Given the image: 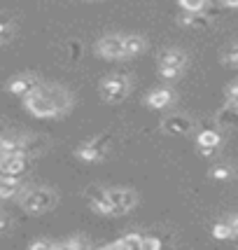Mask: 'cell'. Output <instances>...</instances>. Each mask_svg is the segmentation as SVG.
<instances>
[{"instance_id": "cell-32", "label": "cell", "mask_w": 238, "mask_h": 250, "mask_svg": "<svg viewBox=\"0 0 238 250\" xmlns=\"http://www.w3.org/2000/svg\"><path fill=\"white\" fill-rule=\"evenodd\" d=\"M31 248H33V250H38V248H40V250H52V248H56V243L40 239V241H31Z\"/></svg>"}, {"instance_id": "cell-1", "label": "cell", "mask_w": 238, "mask_h": 250, "mask_svg": "<svg viewBox=\"0 0 238 250\" xmlns=\"http://www.w3.org/2000/svg\"><path fill=\"white\" fill-rule=\"evenodd\" d=\"M59 204V196L49 187H33L21 196V208L28 213H44Z\"/></svg>"}, {"instance_id": "cell-31", "label": "cell", "mask_w": 238, "mask_h": 250, "mask_svg": "<svg viewBox=\"0 0 238 250\" xmlns=\"http://www.w3.org/2000/svg\"><path fill=\"white\" fill-rule=\"evenodd\" d=\"M10 38H12V26L7 21H0V44L7 42Z\"/></svg>"}, {"instance_id": "cell-9", "label": "cell", "mask_w": 238, "mask_h": 250, "mask_svg": "<svg viewBox=\"0 0 238 250\" xmlns=\"http://www.w3.org/2000/svg\"><path fill=\"white\" fill-rule=\"evenodd\" d=\"M161 129L166 133H171V136H187V133L194 131V122L189 117H184V115H171V117H166L161 122Z\"/></svg>"}, {"instance_id": "cell-3", "label": "cell", "mask_w": 238, "mask_h": 250, "mask_svg": "<svg viewBox=\"0 0 238 250\" xmlns=\"http://www.w3.org/2000/svg\"><path fill=\"white\" fill-rule=\"evenodd\" d=\"M42 87V84H40ZM26 108L31 110L33 115H38V117H56L59 112H56L54 103L47 98L42 89H38V91H33L31 96H26Z\"/></svg>"}, {"instance_id": "cell-14", "label": "cell", "mask_w": 238, "mask_h": 250, "mask_svg": "<svg viewBox=\"0 0 238 250\" xmlns=\"http://www.w3.org/2000/svg\"><path fill=\"white\" fill-rule=\"evenodd\" d=\"M184 65H187V56L180 49H168L159 59V68H180V70H184Z\"/></svg>"}, {"instance_id": "cell-30", "label": "cell", "mask_w": 238, "mask_h": 250, "mask_svg": "<svg viewBox=\"0 0 238 250\" xmlns=\"http://www.w3.org/2000/svg\"><path fill=\"white\" fill-rule=\"evenodd\" d=\"M159 75L163 80H178V77L182 75V70L180 68H159Z\"/></svg>"}, {"instance_id": "cell-24", "label": "cell", "mask_w": 238, "mask_h": 250, "mask_svg": "<svg viewBox=\"0 0 238 250\" xmlns=\"http://www.w3.org/2000/svg\"><path fill=\"white\" fill-rule=\"evenodd\" d=\"M184 12H206L208 0H178Z\"/></svg>"}, {"instance_id": "cell-2", "label": "cell", "mask_w": 238, "mask_h": 250, "mask_svg": "<svg viewBox=\"0 0 238 250\" xmlns=\"http://www.w3.org/2000/svg\"><path fill=\"white\" fill-rule=\"evenodd\" d=\"M131 82L126 75H110L100 82V96L105 103H121L129 96Z\"/></svg>"}, {"instance_id": "cell-21", "label": "cell", "mask_w": 238, "mask_h": 250, "mask_svg": "<svg viewBox=\"0 0 238 250\" xmlns=\"http://www.w3.org/2000/svg\"><path fill=\"white\" fill-rule=\"evenodd\" d=\"M44 147H47V143L42 138H23V154H28V157H35L38 152H42Z\"/></svg>"}, {"instance_id": "cell-12", "label": "cell", "mask_w": 238, "mask_h": 250, "mask_svg": "<svg viewBox=\"0 0 238 250\" xmlns=\"http://www.w3.org/2000/svg\"><path fill=\"white\" fill-rule=\"evenodd\" d=\"M103 248H119V250H142V234L138 231H129L126 236H121L119 241L103 246Z\"/></svg>"}, {"instance_id": "cell-22", "label": "cell", "mask_w": 238, "mask_h": 250, "mask_svg": "<svg viewBox=\"0 0 238 250\" xmlns=\"http://www.w3.org/2000/svg\"><path fill=\"white\" fill-rule=\"evenodd\" d=\"M213 236H215V239H219V241L234 239L231 225H229V222H215V225H213Z\"/></svg>"}, {"instance_id": "cell-39", "label": "cell", "mask_w": 238, "mask_h": 250, "mask_svg": "<svg viewBox=\"0 0 238 250\" xmlns=\"http://www.w3.org/2000/svg\"><path fill=\"white\" fill-rule=\"evenodd\" d=\"M0 173H2V171H0Z\"/></svg>"}, {"instance_id": "cell-25", "label": "cell", "mask_w": 238, "mask_h": 250, "mask_svg": "<svg viewBox=\"0 0 238 250\" xmlns=\"http://www.w3.org/2000/svg\"><path fill=\"white\" fill-rule=\"evenodd\" d=\"M56 248H63V250H82V248H89V241L79 239V236H73V239L63 241V243H56Z\"/></svg>"}, {"instance_id": "cell-8", "label": "cell", "mask_w": 238, "mask_h": 250, "mask_svg": "<svg viewBox=\"0 0 238 250\" xmlns=\"http://www.w3.org/2000/svg\"><path fill=\"white\" fill-rule=\"evenodd\" d=\"M7 89H10L14 96H31L33 91H38L40 89V80L35 75H19V77H12L10 84H7Z\"/></svg>"}, {"instance_id": "cell-6", "label": "cell", "mask_w": 238, "mask_h": 250, "mask_svg": "<svg viewBox=\"0 0 238 250\" xmlns=\"http://www.w3.org/2000/svg\"><path fill=\"white\" fill-rule=\"evenodd\" d=\"M31 168L28 154H0V171L12 175H23Z\"/></svg>"}, {"instance_id": "cell-18", "label": "cell", "mask_w": 238, "mask_h": 250, "mask_svg": "<svg viewBox=\"0 0 238 250\" xmlns=\"http://www.w3.org/2000/svg\"><path fill=\"white\" fill-rule=\"evenodd\" d=\"M219 143H222V136H219L215 129H206L196 136V145H198V147H213V150H217Z\"/></svg>"}, {"instance_id": "cell-35", "label": "cell", "mask_w": 238, "mask_h": 250, "mask_svg": "<svg viewBox=\"0 0 238 250\" xmlns=\"http://www.w3.org/2000/svg\"><path fill=\"white\" fill-rule=\"evenodd\" d=\"M198 152L203 154V157H210V154H215V150L213 147H198Z\"/></svg>"}, {"instance_id": "cell-5", "label": "cell", "mask_w": 238, "mask_h": 250, "mask_svg": "<svg viewBox=\"0 0 238 250\" xmlns=\"http://www.w3.org/2000/svg\"><path fill=\"white\" fill-rule=\"evenodd\" d=\"M96 52L103 59H124V35H105L96 42Z\"/></svg>"}, {"instance_id": "cell-16", "label": "cell", "mask_w": 238, "mask_h": 250, "mask_svg": "<svg viewBox=\"0 0 238 250\" xmlns=\"http://www.w3.org/2000/svg\"><path fill=\"white\" fill-rule=\"evenodd\" d=\"M0 154H23V138L0 136Z\"/></svg>"}, {"instance_id": "cell-4", "label": "cell", "mask_w": 238, "mask_h": 250, "mask_svg": "<svg viewBox=\"0 0 238 250\" xmlns=\"http://www.w3.org/2000/svg\"><path fill=\"white\" fill-rule=\"evenodd\" d=\"M87 201L89 206L94 208V213L100 215H112V204H110V194L105 187L100 185H91L87 189Z\"/></svg>"}, {"instance_id": "cell-7", "label": "cell", "mask_w": 238, "mask_h": 250, "mask_svg": "<svg viewBox=\"0 0 238 250\" xmlns=\"http://www.w3.org/2000/svg\"><path fill=\"white\" fill-rule=\"evenodd\" d=\"M108 194H110V204H112V215H124L138 201L131 189H108Z\"/></svg>"}, {"instance_id": "cell-26", "label": "cell", "mask_w": 238, "mask_h": 250, "mask_svg": "<svg viewBox=\"0 0 238 250\" xmlns=\"http://www.w3.org/2000/svg\"><path fill=\"white\" fill-rule=\"evenodd\" d=\"M222 61H224V65H229V68H238V44H231L227 52H224V56H222Z\"/></svg>"}, {"instance_id": "cell-15", "label": "cell", "mask_w": 238, "mask_h": 250, "mask_svg": "<svg viewBox=\"0 0 238 250\" xmlns=\"http://www.w3.org/2000/svg\"><path fill=\"white\" fill-rule=\"evenodd\" d=\"M180 23L189 26V28H208L210 26V17L206 12H184L180 14Z\"/></svg>"}, {"instance_id": "cell-23", "label": "cell", "mask_w": 238, "mask_h": 250, "mask_svg": "<svg viewBox=\"0 0 238 250\" xmlns=\"http://www.w3.org/2000/svg\"><path fill=\"white\" fill-rule=\"evenodd\" d=\"M89 143H91V147H94V150H98L103 157H108V150H110V143H112V138L103 133V136H96L94 141H89Z\"/></svg>"}, {"instance_id": "cell-19", "label": "cell", "mask_w": 238, "mask_h": 250, "mask_svg": "<svg viewBox=\"0 0 238 250\" xmlns=\"http://www.w3.org/2000/svg\"><path fill=\"white\" fill-rule=\"evenodd\" d=\"M77 157H79L82 162H103V159H105V157L98 152V150H94V147H91V143H89V141L82 143V145L77 147Z\"/></svg>"}, {"instance_id": "cell-37", "label": "cell", "mask_w": 238, "mask_h": 250, "mask_svg": "<svg viewBox=\"0 0 238 250\" xmlns=\"http://www.w3.org/2000/svg\"><path fill=\"white\" fill-rule=\"evenodd\" d=\"M229 225H231V231H234V236H238V218H234L231 222H229Z\"/></svg>"}, {"instance_id": "cell-27", "label": "cell", "mask_w": 238, "mask_h": 250, "mask_svg": "<svg viewBox=\"0 0 238 250\" xmlns=\"http://www.w3.org/2000/svg\"><path fill=\"white\" fill-rule=\"evenodd\" d=\"M231 168L229 166H224V164H219V166H213L210 168V178H215V180H229L231 178Z\"/></svg>"}, {"instance_id": "cell-28", "label": "cell", "mask_w": 238, "mask_h": 250, "mask_svg": "<svg viewBox=\"0 0 238 250\" xmlns=\"http://www.w3.org/2000/svg\"><path fill=\"white\" fill-rule=\"evenodd\" d=\"M161 248V241L157 236H142V250H159Z\"/></svg>"}, {"instance_id": "cell-10", "label": "cell", "mask_w": 238, "mask_h": 250, "mask_svg": "<svg viewBox=\"0 0 238 250\" xmlns=\"http://www.w3.org/2000/svg\"><path fill=\"white\" fill-rule=\"evenodd\" d=\"M40 89H42L44 94H47V98L54 103V108H56V112H59V115L70 108V94H68L65 89H61V87H49V84H42Z\"/></svg>"}, {"instance_id": "cell-17", "label": "cell", "mask_w": 238, "mask_h": 250, "mask_svg": "<svg viewBox=\"0 0 238 250\" xmlns=\"http://www.w3.org/2000/svg\"><path fill=\"white\" fill-rule=\"evenodd\" d=\"M145 40L140 35H124V56H138L145 52Z\"/></svg>"}, {"instance_id": "cell-34", "label": "cell", "mask_w": 238, "mask_h": 250, "mask_svg": "<svg viewBox=\"0 0 238 250\" xmlns=\"http://www.w3.org/2000/svg\"><path fill=\"white\" fill-rule=\"evenodd\" d=\"M10 227H12V222H10V218L7 215H0V239L10 231Z\"/></svg>"}, {"instance_id": "cell-11", "label": "cell", "mask_w": 238, "mask_h": 250, "mask_svg": "<svg viewBox=\"0 0 238 250\" xmlns=\"http://www.w3.org/2000/svg\"><path fill=\"white\" fill-rule=\"evenodd\" d=\"M21 192V175L0 173V199H12Z\"/></svg>"}, {"instance_id": "cell-20", "label": "cell", "mask_w": 238, "mask_h": 250, "mask_svg": "<svg viewBox=\"0 0 238 250\" xmlns=\"http://www.w3.org/2000/svg\"><path fill=\"white\" fill-rule=\"evenodd\" d=\"M217 122L222 124V126H231V124H236L238 122V110L236 108H231V105H224V108L217 112Z\"/></svg>"}, {"instance_id": "cell-36", "label": "cell", "mask_w": 238, "mask_h": 250, "mask_svg": "<svg viewBox=\"0 0 238 250\" xmlns=\"http://www.w3.org/2000/svg\"><path fill=\"white\" fill-rule=\"evenodd\" d=\"M224 7H238V0H219Z\"/></svg>"}, {"instance_id": "cell-33", "label": "cell", "mask_w": 238, "mask_h": 250, "mask_svg": "<svg viewBox=\"0 0 238 250\" xmlns=\"http://www.w3.org/2000/svg\"><path fill=\"white\" fill-rule=\"evenodd\" d=\"M68 52H70V61H77L79 54H82V47H79L77 42H70L68 44Z\"/></svg>"}, {"instance_id": "cell-38", "label": "cell", "mask_w": 238, "mask_h": 250, "mask_svg": "<svg viewBox=\"0 0 238 250\" xmlns=\"http://www.w3.org/2000/svg\"><path fill=\"white\" fill-rule=\"evenodd\" d=\"M229 105H231V108H236V110H238V101H231Z\"/></svg>"}, {"instance_id": "cell-29", "label": "cell", "mask_w": 238, "mask_h": 250, "mask_svg": "<svg viewBox=\"0 0 238 250\" xmlns=\"http://www.w3.org/2000/svg\"><path fill=\"white\" fill-rule=\"evenodd\" d=\"M224 96H227V103L238 101V80H236V82H229L227 89H224Z\"/></svg>"}, {"instance_id": "cell-13", "label": "cell", "mask_w": 238, "mask_h": 250, "mask_svg": "<svg viewBox=\"0 0 238 250\" xmlns=\"http://www.w3.org/2000/svg\"><path fill=\"white\" fill-rule=\"evenodd\" d=\"M173 103V91L171 89H154L147 96V105L154 110H163Z\"/></svg>"}]
</instances>
